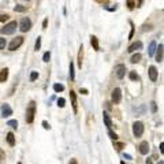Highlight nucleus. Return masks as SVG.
I'll list each match as a JSON object with an SVG mask.
<instances>
[{
    "instance_id": "nucleus-6",
    "label": "nucleus",
    "mask_w": 164,
    "mask_h": 164,
    "mask_svg": "<svg viewBox=\"0 0 164 164\" xmlns=\"http://www.w3.org/2000/svg\"><path fill=\"white\" fill-rule=\"evenodd\" d=\"M112 103L114 104H119L120 101H122V90H120L119 88H115L114 90H112Z\"/></svg>"
},
{
    "instance_id": "nucleus-43",
    "label": "nucleus",
    "mask_w": 164,
    "mask_h": 164,
    "mask_svg": "<svg viewBox=\"0 0 164 164\" xmlns=\"http://www.w3.org/2000/svg\"><path fill=\"white\" fill-rule=\"evenodd\" d=\"M123 146H124L123 144H116V149H118V151H122V149H123Z\"/></svg>"
},
{
    "instance_id": "nucleus-24",
    "label": "nucleus",
    "mask_w": 164,
    "mask_h": 164,
    "mask_svg": "<svg viewBox=\"0 0 164 164\" xmlns=\"http://www.w3.org/2000/svg\"><path fill=\"white\" fill-rule=\"evenodd\" d=\"M14 11H15V12H25V11H26V7L21 6V4H16L15 7H14Z\"/></svg>"
},
{
    "instance_id": "nucleus-7",
    "label": "nucleus",
    "mask_w": 164,
    "mask_h": 164,
    "mask_svg": "<svg viewBox=\"0 0 164 164\" xmlns=\"http://www.w3.org/2000/svg\"><path fill=\"white\" fill-rule=\"evenodd\" d=\"M140 49H142V41H134V43H131V44L129 45L127 48V52L133 53V52H137V51H140Z\"/></svg>"
},
{
    "instance_id": "nucleus-34",
    "label": "nucleus",
    "mask_w": 164,
    "mask_h": 164,
    "mask_svg": "<svg viewBox=\"0 0 164 164\" xmlns=\"http://www.w3.org/2000/svg\"><path fill=\"white\" fill-rule=\"evenodd\" d=\"M151 111H152L153 114H156L157 112V104L155 103V101H151Z\"/></svg>"
},
{
    "instance_id": "nucleus-40",
    "label": "nucleus",
    "mask_w": 164,
    "mask_h": 164,
    "mask_svg": "<svg viewBox=\"0 0 164 164\" xmlns=\"http://www.w3.org/2000/svg\"><path fill=\"white\" fill-rule=\"evenodd\" d=\"M146 30H152V25H148V26L145 25L144 29H142V32H146Z\"/></svg>"
},
{
    "instance_id": "nucleus-26",
    "label": "nucleus",
    "mask_w": 164,
    "mask_h": 164,
    "mask_svg": "<svg viewBox=\"0 0 164 164\" xmlns=\"http://www.w3.org/2000/svg\"><path fill=\"white\" fill-rule=\"evenodd\" d=\"M126 6H127L130 10H133V8L136 7V0H126Z\"/></svg>"
},
{
    "instance_id": "nucleus-13",
    "label": "nucleus",
    "mask_w": 164,
    "mask_h": 164,
    "mask_svg": "<svg viewBox=\"0 0 164 164\" xmlns=\"http://www.w3.org/2000/svg\"><path fill=\"white\" fill-rule=\"evenodd\" d=\"M70 99H71V105H72V109H74V114H77V111H78V104H77V94L74 90L70 92Z\"/></svg>"
},
{
    "instance_id": "nucleus-42",
    "label": "nucleus",
    "mask_w": 164,
    "mask_h": 164,
    "mask_svg": "<svg viewBox=\"0 0 164 164\" xmlns=\"http://www.w3.org/2000/svg\"><path fill=\"white\" fill-rule=\"evenodd\" d=\"M47 26H48V19L45 18V19L43 21V29H47Z\"/></svg>"
},
{
    "instance_id": "nucleus-18",
    "label": "nucleus",
    "mask_w": 164,
    "mask_h": 164,
    "mask_svg": "<svg viewBox=\"0 0 164 164\" xmlns=\"http://www.w3.org/2000/svg\"><path fill=\"white\" fill-rule=\"evenodd\" d=\"M6 138H7V142L10 146H14V145H15V137H14L12 133H7V137H6Z\"/></svg>"
},
{
    "instance_id": "nucleus-31",
    "label": "nucleus",
    "mask_w": 164,
    "mask_h": 164,
    "mask_svg": "<svg viewBox=\"0 0 164 164\" xmlns=\"http://www.w3.org/2000/svg\"><path fill=\"white\" fill-rule=\"evenodd\" d=\"M49 59H51V52H49V51H47V52L44 53V56H43V60H44L45 63H48Z\"/></svg>"
},
{
    "instance_id": "nucleus-46",
    "label": "nucleus",
    "mask_w": 164,
    "mask_h": 164,
    "mask_svg": "<svg viewBox=\"0 0 164 164\" xmlns=\"http://www.w3.org/2000/svg\"><path fill=\"white\" fill-rule=\"evenodd\" d=\"M142 1H144V0H140V1H138V4H137V7H141V6H142Z\"/></svg>"
},
{
    "instance_id": "nucleus-25",
    "label": "nucleus",
    "mask_w": 164,
    "mask_h": 164,
    "mask_svg": "<svg viewBox=\"0 0 164 164\" xmlns=\"http://www.w3.org/2000/svg\"><path fill=\"white\" fill-rule=\"evenodd\" d=\"M134 112H137V115H144V112H145V105H141L140 108H136L134 107Z\"/></svg>"
},
{
    "instance_id": "nucleus-47",
    "label": "nucleus",
    "mask_w": 164,
    "mask_h": 164,
    "mask_svg": "<svg viewBox=\"0 0 164 164\" xmlns=\"http://www.w3.org/2000/svg\"><path fill=\"white\" fill-rule=\"evenodd\" d=\"M70 164H77V160H75V159H71V161H70Z\"/></svg>"
},
{
    "instance_id": "nucleus-1",
    "label": "nucleus",
    "mask_w": 164,
    "mask_h": 164,
    "mask_svg": "<svg viewBox=\"0 0 164 164\" xmlns=\"http://www.w3.org/2000/svg\"><path fill=\"white\" fill-rule=\"evenodd\" d=\"M34 116H36V103L30 101L26 109V122L28 123H33L34 122Z\"/></svg>"
},
{
    "instance_id": "nucleus-48",
    "label": "nucleus",
    "mask_w": 164,
    "mask_h": 164,
    "mask_svg": "<svg viewBox=\"0 0 164 164\" xmlns=\"http://www.w3.org/2000/svg\"><path fill=\"white\" fill-rule=\"evenodd\" d=\"M157 164H164V161H163V160H160V161H159V163H157Z\"/></svg>"
},
{
    "instance_id": "nucleus-19",
    "label": "nucleus",
    "mask_w": 164,
    "mask_h": 164,
    "mask_svg": "<svg viewBox=\"0 0 164 164\" xmlns=\"http://www.w3.org/2000/svg\"><path fill=\"white\" fill-rule=\"evenodd\" d=\"M141 58H142V56H141V53L137 52V53H134V55L130 58V62H131L133 64H136V63H138V62L141 60Z\"/></svg>"
},
{
    "instance_id": "nucleus-39",
    "label": "nucleus",
    "mask_w": 164,
    "mask_h": 164,
    "mask_svg": "<svg viewBox=\"0 0 164 164\" xmlns=\"http://www.w3.org/2000/svg\"><path fill=\"white\" fill-rule=\"evenodd\" d=\"M80 93H81V94H84V96H88V94H89L88 89H82V88L80 89Z\"/></svg>"
},
{
    "instance_id": "nucleus-17",
    "label": "nucleus",
    "mask_w": 164,
    "mask_h": 164,
    "mask_svg": "<svg viewBox=\"0 0 164 164\" xmlns=\"http://www.w3.org/2000/svg\"><path fill=\"white\" fill-rule=\"evenodd\" d=\"M156 47H157V44H156V41H152L151 44H149V49H148V55L152 58L153 55H155V51H156Z\"/></svg>"
},
{
    "instance_id": "nucleus-38",
    "label": "nucleus",
    "mask_w": 164,
    "mask_h": 164,
    "mask_svg": "<svg viewBox=\"0 0 164 164\" xmlns=\"http://www.w3.org/2000/svg\"><path fill=\"white\" fill-rule=\"evenodd\" d=\"M4 157H6V153L3 152V149L0 148V163H1V161L4 160Z\"/></svg>"
},
{
    "instance_id": "nucleus-32",
    "label": "nucleus",
    "mask_w": 164,
    "mask_h": 164,
    "mask_svg": "<svg viewBox=\"0 0 164 164\" xmlns=\"http://www.w3.org/2000/svg\"><path fill=\"white\" fill-rule=\"evenodd\" d=\"M37 78H38V71H32V74H30V81L34 82Z\"/></svg>"
},
{
    "instance_id": "nucleus-8",
    "label": "nucleus",
    "mask_w": 164,
    "mask_h": 164,
    "mask_svg": "<svg viewBox=\"0 0 164 164\" xmlns=\"http://www.w3.org/2000/svg\"><path fill=\"white\" fill-rule=\"evenodd\" d=\"M115 75L119 78V80H122L124 75H126V66L124 64H118L115 67Z\"/></svg>"
},
{
    "instance_id": "nucleus-11",
    "label": "nucleus",
    "mask_w": 164,
    "mask_h": 164,
    "mask_svg": "<svg viewBox=\"0 0 164 164\" xmlns=\"http://www.w3.org/2000/svg\"><path fill=\"white\" fill-rule=\"evenodd\" d=\"M140 153L141 155H148L149 151H151V148H149V144H148V141H142L140 144Z\"/></svg>"
},
{
    "instance_id": "nucleus-45",
    "label": "nucleus",
    "mask_w": 164,
    "mask_h": 164,
    "mask_svg": "<svg viewBox=\"0 0 164 164\" xmlns=\"http://www.w3.org/2000/svg\"><path fill=\"white\" fill-rule=\"evenodd\" d=\"M146 164H153L152 163V159H149V157H148V159H146Z\"/></svg>"
},
{
    "instance_id": "nucleus-9",
    "label": "nucleus",
    "mask_w": 164,
    "mask_h": 164,
    "mask_svg": "<svg viewBox=\"0 0 164 164\" xmlns=\"http://www.w3.org/2000/svg\"><path fill=\"white\" fill-rule=\"evenodd\" d=\"M10 115H12V109L8 104H1V118H8Z\"/></svg>"
},
{
    "instance_id": "nucleus-2",
    "label": "nucleus",
    "mask_w": 164,
    "mask_h": 164,
    "mask_svg": "<svg viewBox=\"0 0 164 164\" xmlns=\"http://www.w3.org/2000/svg\"><path fill=\"white\" fill-rule=\"evenodd\" d=\"M16 28H18L16 21H11V22L6 23V26H4V28L0 29V32L3 33V34H14V33H15V30H16Z\"/></svg>"
},
{
    "instance_id": "nucleus-20",
    "label": "nucleus",
    "mask_w": 164,
    "mask_h": 164,
    "mask_svg": "<svg viewBox=\"0 0 164 164\" xmlns=\"http://www.w3.org/2000/svg\"><path fill=\"white\" fill-rule=\"evenodd\" d=\"M70 80L71 81H74L75 80V70H74V63L72 62H70Z\"/></svg>"
},
{
    "instance_id": "nucleus-5",
    "label": "nucleus",
    "mask_w": 164,
    "mask_h": 164,
    "mask_svg": "<svg viewBox=\"0 0 164 164\" xmlns=\"http://www.w3.org/2000/svg\"><path fill=\"white\" fill-rule=\"evenodd\" d=\"M22 44H23V37L18 36V37H15L10 44H8V49H10V51H16V49L19 48Z\"/></svg>"
},
{
    "instance_id": "nucleus-29",
    "label": "nucleus",
    "mask_w": 164,
    "mask_h": 164,
    "mask_svg": "<svg viewBox=\"0 0 164 164\" xmlns=\"http://www.w3.org/2000/svg\"><path fill=\"white\" fill-rule=\"evenodd\" d=\"M64 105H66V100H64L63 97L58 99V107H59V108H63Z\"/></svg>"
},
{
    "instance_id": "nucleus-3",
    "label": "nucleus",
    "mask_w": 164,
    "mask_h": 164,
    "mask_svg": "<svg viewBox=\"0 0 164 164\" xmlns=\"http://www.w3.org/2000/svg\"><path fill=\"white\" fill-rule=\"evenodd\" d=\"M144 130H145V126L142 122H134L133 123V134H134V137L136 138H140V137H142V134H144Z\"/></svg>"
},
{
    "instance_id": "nucleus-15",
    "label": "nucleus",
    "mask_w": 164,
    "mask_h": 164,
    "mask_svg": "<svg viewBox=\"0 0 164 164\" xmlns=\"http://www.w3.org/2000/svg\"><path fill=\"white\" fill-rule=\"evenodd\" d=\"M8 78V68H1L0 70V82H6Z\"/></svg>"
},
{
    "instance_id": "nucleus-12",
    "label": "nucleus",
    "mask_w": 164,
    "mask_h": 164,
    "mask_svg": "<svg viewBox=\"0 0 164 164\" xmlns=\"http://www.w3.org/2000/svg\"><path fill=\"white\" fill-rule=\"evenodd\" d=\"M163 44H159V47H156V51H155V53H156V62H159V63H161L163 62Z\"/></svg>"
},
{
    "instance_id": "nucleus-28",
    "label": "nucleus",
    "mask_w": 164,
    "mask_h": 164,
    "mask_svg": "<svg viewBox=\"0 0 164 164\" xmlns=\"http://www.w3.org/2000/svg\"><path fill=\"white\" fill-rule=\"evenodd\" d=\"M41 49V37H38L36 40V45H34V51H40Z\"/></svg>"
},
{
    "instance_id": "nucleus-33",
    "label": "nucleus",
    "mask_w": 164,
    "mask_h": 164,
    "mask_svg": "<svg viewBox=\"0 0 164 164\" xmlns=\"http://www.w3.org/2000/svg\"><path fill=\"white\" fill-rule=\"evenodd\" d=\"M130 25H131V30H130V34H129V40H131L133 36H134V32H136V28H134V23L130 21Z\"/></svg>"
},
{
    "instance_id": "nucleus-41",
    "label": "nucleus",
    "mask_w": 164,
    "mask_h": 164,
    "mask_svg": "<svg viewBox=\"0 0 164 164\" xmlns=\"http://www.w3.org/2000/svg\"><path fill=\"white\" fill-rule=\"evenodd\" d=\"M123 157H124V159H126V160H133L131 155H127V153H123Z\"/></svg>"
},
{
    "instance_id": "nucleus-37",
    "label": "nucleus",
    "mask_w": 164,
    "mask_h": 164,
    "mask_svg": "<svg viewBox=\"0 0 164 164\" xmlns=\"http://www.w3.org/2000/svg\"><path fill=\"white\" fill-rule=\"evenodd\" d=\"M43 127H44L45 130H49V129H51V126L48 124V122H47V120H43Z\"/></svg>"
},
{
    "instance_id": "nucleus-35",
    "label": "nucleus",
    "mask_w": 164,
    "mask_h": 164,
    "mask_svg": "<svg viewBox=\"0 0 164 164\" xmlns=\"http://www.w3.org/2000/svg\"><path fill=\"white\" fill-rule=\"evenodd\" d=\"M8 18H10L8 14H0V22H6Z\"/></svg>"
},
{
    "instance_id": "nucleus-50",
    "label": "nucleus",
    "mask_w": 164,
    "mask_h": 164,
    "mask_svg": "<svg viewBox=\"0 0 164 164\" xmlns=\"http://www.w3.org/2000/svg\"><path fill=\"white\" fill-rule=\"evenodd\" d=\"M28 1H29V0H28Z\"/></svg>"
},
{
    "instance_id": "nucleus-16",
    "label": "nucleus",
    "mask_w": 164,
    "mask_h": 164,
    "mask_svg": "<svg viewBox=\"0 0 164 164\" xmlns=\"http://www.w3.org/2000/svg\"><path fill=\"white\" fill-rule=\"evenodd\" d=\"M103 119H104V123H105V126L108 129H111V126H112V120H111V116L107 114V112H104L103 114Z\"/></svg>"
},
{
    "instance_id": "nucleus-30",
    "label": "nucleus",
    "mask_w": 164,
    "mask_h": 164,
    "mask_svg": "<svg viewBox=\"0 0 164 164\" xmlns=\"http://www.w3.org/2000/svg\"><path fill=\"white\" fill-rule=\"evenodd\" d=\"M6 45H7V41H6V38H4V37H0V51L6 48Z\"/></svg>"
},
{
    "instance_id": "nucleus-14",
    "label": "nucleus",
    "mask_w": 164,
    "mask_h": 164,
    "mask_svg": "<svg viewBox=\"0 0 164 164\" xmlns=\"http://www.w3.org/2000/svg\"><path fill=\"white\" fill-rule=\"evenodd\" d=\"M90 44H92L94 51H100V44H99V38L96 36H90Z\"/></svg>"
},
{
    "instance_id": "nucleus-21",
    "label": "nucleus",
    "mask_w": 164,
    "mask_h": 164,
    "mask_svg": "<svg viewBox=\"0 0 164 164\" xmlns=\"http://www.w3.org/2000/svg\"><path fill=\"white\" fill-rule=\"evenodd\" d=\"M129 77H130V80L131 81H140L141 78H140V75H138V74H137L136 71H130V74H129Z\"/></svg>"
},
{
    "instance_id": "nucleus-49",
    "label": "nucleus",
    "mask_w": 164,
    "mask_h": 164,
    "mask_svg": "<svg viewBox=\"0 0 164 164\" xmlns=\"http://www.w3.org/2000/svg\"><path fill=\"white\" fill-rule=\"evenodd\" d=\"M18 164H22V163H21V161H19V163H18Z\"/></svg>"
},
{
    "instance_id": "nucleus-44",
    "label": "nucleus",
    "mask_w": 164,
    "mask_h": 164,
    "mask_svg": "<svg viewBox=\"0 0 164 164\" xmlns=\"http://www.w3.org/2000/svg\"><path fill=\"white\" fill-rule=\"evenodd\" d=\"M160 152L164 153V142H161V144H160Z\"/></svg>"
},
{
    "instance_id": "nucleus-10",
    "label": "nucleus",
    "mask_w": 164,
    "mask_h": 164,
    "mask_svg": "<svg viewBox=\"0 0 164 164\" xmlns=\"http://www.w3.org/2000/svg\"><path fill=\"white\" fill-rule=\"evenodd\" d=\"M157 77H159L157 68L155 67V66H151V67H149V78H151V81H152V82H156Z\"/></svg>"
},
{
    "instance_id": "nucleus-22",
    "label": "nucleus",
    "mask_w": 164,
    "mask_h": 164,
    "mask_svg": "<svg viewBox=\"0 0 164 164\" xmlns=\"http://www.w3.org/2000/svg\"><path fill=\"white\" fill-rule=\"evenodd\" d=\"M53 90H55L56 93L63 92V90H64V85H62V84H55V85H53Z\"/></svg>"
},
{
    "instance_id": "nucleus-36",
    "label": "nucleus",
    "mask_w": 164,
    "mask_h": 164,
    "mask_svg": "<svg viewBox=\"0 0 164 164\" xmlns=\"http://www.w3.org/2000/svg\"><path fill=\"white\" fill-rule=\"evenodd\" d=\"M108 136L109 137H111V138H112V140H118V136H116V133H114V131H111V130H109V131H108Z\"/></svg>"
},
{
    "instance_id": "nucleus-23",
    "label": "nucleus",
    "mask_w": 164,
    "mask_h": 164,
    "mask_svg": "<svg viewBox=\"0 0 164 164\" xmlns=\"http://www.w3.org/2000/svg\"><path fill=\"white\" fill-rule=\"evenodd\" d=\"M82 51H84V47L81 45L80 47V53H78V66H80V68H82Z\"/></svg>"
},
{
    "instance_id": "nucleus-27",
    "label": "nucleus",
    "mask_w": 164,
    "mask_h": 164,
    "mask_svg": "<svg viewBox=\"0 0 164 164\" xmlns=\"http://www.w3.org/2000/svg\"><path fill=\"white\" fill-rule=\"evenodd\" d=\"M8 126H11L12 129H18V122H16L15 119H11V120H8L7 122Z\"/></svg>"
},
{
    "instance_id": "nucleus-4",
    "label": "nucleus",
    "mask_w": 164,
    "mask_h": 164,
    "mask_svg": "<svg viewBox=\"0 0 164 164\" xmlns=\"http://www.w3.org/2000/svg\"><path fill=\"white\" fill-rule=\"evenodd\" d=\"M30 29H32V19L28 18V16L22 18L19 22V30L22 33H26V32H29Z\"/></svg>"
}]
</instances>
